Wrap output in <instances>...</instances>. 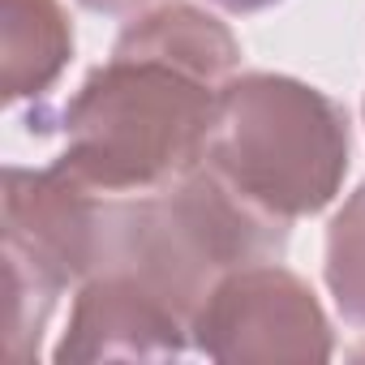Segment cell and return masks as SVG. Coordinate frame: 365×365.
<instances>
[{
  "label": "cell",
  "instance_id": "4",
  "mask_svg": "<svg viewBox=\"0 0 365 365\" xmlns=\"http://www.w3.org/2000/svg\"><path fill=\"white\" fill-rule=\"evenodd\" d=\"M103 228V194L86 190L69 172L5 168V284L14 361H35L43 327L65 288L95 275Z\"/></svg>",
  "mask_w": 365,
  "mask_h": 365
},
{
  "label": "cell",
  "instance_id": "5",
  "mask_svg": "<svg viewBox=\"0 0 365 365\" xmlns=\"http://www.w3.org/2000/svg\"><path fill=\"white\" fill-rule=\"evenodd\" d=\"M190 335L194 348L220 365H245V361L318 365L331 361L335 352V335L314 288L279 262H254L228 271L198 305Z\"/></svg>",
  "mask_w": 365,
  "mask_h": 365
},
{
  "label": "cell",
  "instance_id": "6",
  "mask_svg": "<svg viewBox=\"0 0 365 365\" xmlns=\"http://www.w3.org/2000/svg\"><path fill=\"white\" fill-rule=\"evenodd\" d=\"M194 348L190 318L125 271L78 284L69 331L52 348L56 365L91 361H180Z\"/></svg>",
  "mask_w": 365,
  "mask_h": 365
},
{
  "label": "cell",
  "instance_id": "7",
  "mask_svg": "<svg viewBox=\"0 0 365 365\" xmlns=\"http://www.w3.org/2000/svg\"><path fill=\"white\" fill-rule=\"evenodd\" d=\"M73 61V26L61 0H0V91L5 103L48 99Z\"/></svg>",
  "mask_w": 365,
  "mask_h": 365
},
{
  "label": "cell",
  "instance_id": "3",
  "mask_svg": "<svg viewBox=\"0 0 365 365\" xmlns=\"http://www.w3.org/2000/svg\"><path fill=\"white\" fill-rule=\"evenodd\" d=\"M348 159V108L327 91L262 69L224 82L207 168L254 207L288 224L318 215L344 190Z\"/></svg>",
  "mask_w": 365,
  "mask_h": 365
},
{
  "label": "cell",
  "instance_id": "9",
  "mask_svg": "<svg viewBox=\"0 0 365 365\" xmlns=\"http://www.w3.org/2000/svg\"><path fill=\"white\" fill-rule=\"evenodd\" d=\"M82 9H91V14H108V18H125V14H138L146 0H78Z\"/></svg>",
  "mask_w": 365,
  "mask_h": 365
},
{
  "label": "cell",
  "instance_id": "1",
  "mask_svg": "<svg viewBox=\"0 0 365 365\" xmlns=\"http://www.w3.org/2000/svg\"><path fill=\"white\" fill-rule=\"evenodd\" d=\"M241 65L237 35L207 9L168 0L138 14L112 56L61 112L35 108L31 133H65L61 172L95 194H155L207 163L224 82Z\"/></svg>",
  "mask_w": 365,
  "mask_h": 365
},
{
  "label": "cell",
  "instance_id": "2",
  "mask_svg": "<svg viewBox=\"0 0 365 365\" xmlns=\"http://www.w3.org/2000/svg\"><path fill=\"white\" fill-rule=\"evenodd\" d=\"M288 220L241 198L207 163L155 194H103L95 275L125 271L190 318L237 267L279 262Z\"/></svg>",
  "mask_w": 365,
  "mask_h": 365
},
{
  "label": "cell",
  "instance_id": "8",
  "mask_svg": "<svg viewBox=\"0 0 365 365\" xmlns=\"http://www.w3.org/2000/svg\"><path fill=\"white\" fill-rule=\"evenodd\" d=\"M322 279L344 322L365 327V180L356 185V194H348V202L335 211L327 228Z\"/></svg>",
  "mask_w": 365,
  "mask_h": 365
},
{
  "label": "cell",
  "instance_id": "10",
  "mask_svg": "<svg viewBox=\"0 0 365 365\" xmlns=\"http://www.w3.org/2000/svg\"><path fill=\"white\" fill-rule=\"evenodd\" d=\"M207 5H215L224 14H262V9L279 5V0H207Z\"/></svg>",
  "mask_w": 365,
  "mask_h": 365
}]
</instances>
